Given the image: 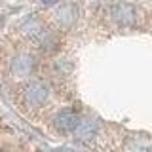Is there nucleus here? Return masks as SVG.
<instances>
[{"instance_id": "1", "label": "nucleus", "mask_w": 152, "mask_h": 152, "mask_svg": "<svg viewBox=\"0 0 152 152\" xmlns=\"http://www.w3.org/2000/svg\"><path fill=\"white\" fill-rule=\"evenodd\" d=\"M110 15L120 27H135L139 21V10L133 4L127 2H116L110 8Z\"/></svg>"}, {"instance_id": "2", "label": "nucleus", "mask_w": 152, "mask_h": 152, "mask_svg": "<svg viewBox=\"0 0 152 152\" xmlns=\"http://www.w3.org/2000/svg\"><path fill=\"white\" fill-rule=\"evenodd\" d=\"M80 124V116L78 112L72 110V108H65V110L57 112L53 118V126L57 131L61 133H72Z\"/></svg>"}, {"instance_id": "3", "label": "nucleus", "mask_w": 152, "mask_h": 152, "mask_svg": "<svg viewBox=\"0 0 152 152\" xmlns=\"http://www.w3.org/2000/svg\"><path fill=\"white\" fill-rule=\"evenodd\" d=\"M50 97V88L44 82H31L25 88V101L31 107H40Z\"/></svg>"}, {"instance_id": "4", "label": "nucleus", "mask_w": 152, "mask_h": 152, "mask_svg": "<svg viewBox=\"0 0 152 152\" xmlns=\"http://www.w3.org/2000/svg\"><path fill=\"white\" fill-rule=\"evenodd\" d=\"M95 133H97V122L80 120L78 127L72 131V135H74V139H78V141H86V139H93Z\"/></svg>"}, {"instance_id": "5", "label": "nucleus", "mask_w": 152, "mask_h": 152, "mask_svg": "<svg viewBox=\"0 0 152 152\" xmlns=\"http://www.w3.org/2000/svg\"><path fill=\"white\" fill-rule=\"evenodd\" d=\"M12 70L15 76H28L32 70V57L27 55V53L17 55L12 63Z\"/></svg>"}, {"instance_id": "6", "label": "nucleus", "mask_w": 152, "mask_h": 152, "mask_svg": "<svg viewBox=\"0 0 152 152\" xmlns=\"http://www.w3.org/2000/svg\"><path fill=\"white\" fill-rule=\"evenodd\" d=\"M74 17H76V12H74V8L70 6H63L57 12V19L61 21V25H70V23L74 21Z\"/></svg>"}, {"instance_id": "7", "label": "nucleus", "mask_w": 152, "mask_h": 152, "mask_svg": "<svg viewBox=\"0 0 152 152\" xmlns=\"http://www.w3.org/2000/svg\"><path fill=\"white\" fill-rule=\"evenodd\" d=\"M44 4H53V2H57V0H42Z\"/></svg>"}]
</instances>
